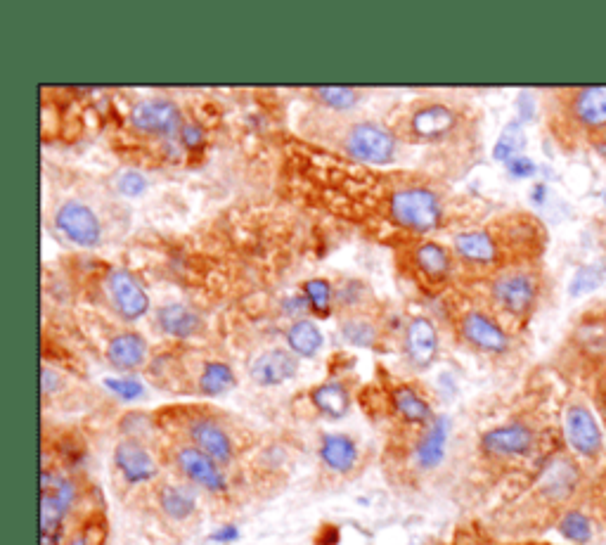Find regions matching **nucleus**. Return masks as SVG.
<instances>
[{"label": "nucleus", "instance_id": "obj_1", "mask_svg": "<svg viewBox=\"0 0 606 545\" xmlns=\"http://www.w3.org/2000/svg\"><path fill=\"white\" fill-rule=\"evenodd\" d=\"M441 195L427 183L403 181L393 192L389 204L391 228L405 235H427L443 221Z\"/></svg>", "mask_w": 606, "mask_h": 545}, {"label": "nucleus", "instance_id": "obj_2", "mask_svg": "<svg viewBox=\"0 0 606 545\" xmlns=\"http://www.w3.org/2000/svg\"><path fill=\"white\" fill-rule=\"evenodd\" d=\"M339 150L356 162L386 166L398 155V138L391 128L375 121H353L341 128Z\"/></svg>", "mask_w": 606, "mask_h": 545}, {"label": "nucleus", "instance_id": "obj_3", "mask_svg": "<svg viewBox=\"0 0 606 545\" xmlns=\"http://www.w3.org/2000/svg\"><path fill=\"white\" fill-rule=\"evenodd\" d=\"M491 297L507 316L526 318L538 301V282L524 268H502L491 280Z\"/></svg>", "mask_w": 606, "mask_h": 545}, {"label": "nucleus", "instance_id": "obj_4", "mask_svg": "<svg viewBox=\"0 0 606 545\" xmlns=\"http://www.w3.org/2000/svg\"><path fill=\"white\" fill-rule=\"evenodd\" d=\"M183 432H185V444H192L199 451L214 458L218 465H230L235 460V441L228 429L211 415L204 413H192L188 418H183Z\"/></svg>", "mask_w": 606, "mask_h": 545}, {"label": "nucleus", "instance_id": "obj_5", "mask_svg": "<svg viewBox=\"0 0 606 545\" xmlns=\"http://www.w3.org/2000/svg\"><path fill=\"white\" fill-rule=\"evenodd\" d=\"M460 126V114L443 102H419L405 119V133L415 143H431L453 136Z\"/></svg>", "mask_w": 606, "mask_h": 545}, {"label": "nucleus", "instance_id": "obj_6", "mask_svg": "<svg viewBox=\"0 0 606 545\" xmlns=\"http://www.w3.org/2000/svg\"><path fill=\"white\" fill-rule=\"evenodd\" d=\"M105 290L112 309L121 318L128 320V323L140 320L150 311V297H147L143 282L135 278L131 271H126V268H109Z\"/></svg>", "mask_w": 606, "mask_h": 545}, {"label": "nucleus", "instance_id": "obj_7", "mask_svg": "<svg viewBox=\"0 0 606 545\" xmlns=\"http://www.w3.org/2000/svg\"><path fill=\"white\" fill-rule=\"evenodd\" d=\"M173 465L183 474L185 482H190L192 486L216 493V496L228 491V479H225L223 467L192 444H178L173 448Z\"/></svg>", "mask_w": 606, "mask_h": 545}, {"label": "nucleus", "instance_id": "obj_8", "mask_svg": "<svg viewBox=\"0 0 606 545\" xmlns=\"http://www.w3.org/2000/svg\"><path fill=\"white\" fill-rule=\"evenodd\" d=\"M131 126L145 136L173 138L183 131V114L173 100H143L131 109Z\"/></svg>", "mask_w": 606, "mask_h": 545}, {"label": "nucleus", "instance_id": "obj_9", "mask_svg": "<svg viewBox=\"0 0 606 545\" xmlns=\"http://www.w3.org/2000/svg\"><path fill=\"white\" fill-rule=\"evenodd\" d=\"M55 226L72 245L95 247L102 240V223L98 214L79 200L62 202L55 211Z\"/></svg>", "mask_w": 606, "mask_h": 545}, {"label": "nucleus", "instance_id": "obj_10", "mask_svg": "<svg viewBox=\"0 0 606 545\" xmlns=\"http://www.w3.org/2000/svg\"><path fill=\"white\" fill-rule=\"evenodd\" d=\"M457 330L464 342L483 354H505L509 349V337L493 316L481 309H467L457 318Z\"/></svg>", "mask_w": 606, "mask_h": 545}, {"label": "nucleus", "instance_id": "obj_11", "mask_svg": "<svg viewBox=\"0 0 606 545\" xmlns=\"http://www.w3.org/2000/svg\"><path fill=\"white\" fill-rule=\"evenodd\" d=\"M453 249L457 259L469 268H495L500 266L502 254H505L493 228L467 230V233L455 235Z\"/></svg>", "mask_w": 606, "mask_h": 545}, {"label": "nucleus", "instance_id": "obj_12", "mask_svg": "<svg viewBox=\"0 0 606 545\" xmlns=\"http://www.w3.org/2000/svg\"><path fill=\"white\" fill-rule=\"evenodd\" d=\"M403 356L412 370H427L438 356V332L427 316L408 320L403 332Z\"/></svg>", "mask_w": 606, "mask_h": 545}, {"label": "nucleus", "instance_id": "obj_13", "mask_svg": "<svg viewBox=\"0 0 606 545\" xmlns=\"http://www.w3.org/2000/svg\"><path fill=\"white\" fill-rule=\"evenodd\" d=\"M114 465L128 484H147L157 477V463L140 439H121L114 448Z\"/></svg>", "mask_w": 606, "mask_h": 545}, {"label": "nucleus", "instance_id": "obj_14", "mask_svg": "<svg viewBox=\"0 0 606 545\" xmlns=\"http://www.w3.org/2000/svg\"><path fill=\"white\" fill-rule=\"evenodd\" d=\"M569 119L583 131H604L606 128V86H588L569 91Z\"/></svg>", "mask_w": 606, "mask_h": 545}, {"label": "nucleus", "instance_id": "obj_15", "mask_svg": "<svg viewBox=\"0 0 606 545\" xmlns=\"http://www.w3.org/2000/svg\"><path fill=\"white\" fill-rule=\"evenodd\" d=\"M410 268L422 282L441 287L453 275V254L438 242H417L410 252Z\"/></svg>", "mask_w": 606, "mask_h": 545}, {"label": "nucleus", "instance_id": "obj_16", "mask_svg": "<svg viewBox=\"0 0 606 545\" xmlns=\"http://www.w3.org/2000/svg\"><path fill=\"white\" fill-rule=\"evenodd\" d=\"M564 432L573 451L585 458H595L602 448V432H599L595 415L585 406H571L566 410Z\"/></svg>", "mask_w": 606, "mask_h": 545}, {"label": "nucleus", "instance_id": "obj_17", "mask_svg": "<svg viewBox=\"0 0 606 545\" xmlns=\"http://www.w3.org/2000/svg\"><path fill=\"white\" fill-rule=\"evenodd\" d=\"M481 448L491 458H519L533 448V432L521 422L495 427L483 434Z\"/></svg>", "mask_w": 606, "mask_h": 545}, {"label": "nucleus", "instance_id": "obj_18", "mask_svg": "<svg viewBox=\"0 0 606 545\" xmlns=\"http://www.w3.org/2000/svg\"><path fill=\"white\" fill-rule=\"evenodd\" d=\"M299 373V358L292 351L285 349H270L266 354H261L251 363V380L259 387H277V384L289 382L292 377Z\"/></svg>", "mask_w": 606, "mask_h": 545}, {"label": "nucleus", "instance_id": "obj_19", "mask_svg": "<svg viewBox=\"0 0 606 545\" xmlns=\"http://www.w3.org/2000/svg\"><path fill=\"white\" fill-rule=\"evenodd\" d=\"M147 339L140 335V332L126 330L119 332V335L112 337V342L107 344V361L109 365H114L116 370H138L143 368L147 361Z\"/></svg>", "mask_w": 606, "mask_h": 545}, {"label": "nucleus", "instance_id": "obj_20", "mask_svg": "<svg viewBox=\"0 0 606 545\" xmlns=\"http://www.w3.org/2000/svg\"><path fill=\"white\" fill-rule=\"evenodd\" d=\"M358 446L346 434H325L320 439V460L334 474H351L358 467Z\"/></svg>", "mask_w": 606, "mask_h": 545}, {"label": "nucleus", "instance_id": "obj_21", "mask_svg": "<svg viewBox=\"0 0 606 545\" xmlns=\"http://www.w3.org/2000/svg\"><path fill=\"white\" fill-rule=\"evenodd\" d=\"M450 422L443 415L431 420L429 427H424L422 439L415 446V463L419 470H434L446 458V444H448Z\"/></svg>", "mask_w": 606, "mask_h": 545}, {"label": "nucleus", "instance_id": "obj_22", "mask_svg": "<svg viewBox=\"0 0 606 545\" xmlns=\"http://www.w3.org/2000/svg\"><path fill=\"white\" fill-rule=\"evenodd\" d=\"M391 403L398 418L408 422V425L429 427L431 420H434V410H431L429 401L412 384H398L391 391Z\"/></svg>", "mask_w": 606, "mask_h": 545}, {"label": "nucleus", "instance_id": "obj_23", "mask_svg": "<svg viewBox=\"0 0 606 545\" xmlns=\"http://www.w3.org/2000/svg\"><path fill=\"white\" fill-rule=\"evenodd\" d=\"M157 325L164 335L176 339H190L202 332L204 320L195 309L185 304H169L161 306L157 311Z\"/></svg>", "mask_w": 606, "mask_h": 545}, {"label": "nucleus", "instance_id": "obj_24", "mask_svg": "<svg viewBox=\"0 0 606 545\" xmlns=\"http://www.w3.org/2000/svg\"><path fill=\"white\" fill-rule=\"evenodd\" d=\"M157 503L161 512L173 522H185L195 515L197 498L188 486L180 484H161L157 489Z\"/></svg>", "mask_w": 606, "mask_h": 545}, {"label": "nucleus", "instance_id": "obj_25", "mask_svg": "<svg viewBox=\"0 0 606 545\" xmlns=\"http://www.w3.org/2000/svg\"><path fill=\"white\" fill-rule=\"evenodd\" d=\"M311 403L325 418L341 420L351 408V394L341 382H325L311 389Z\"/></svg>", "mask_w": 606, "mask_h": 545}, {"label": "nucleus", "instance_id": "obj_26", "mask_svg": "<svg viewBox=\"0 0 606 545\" xmlns=\"http://www.w3.org/2000/svg\"><path fill=\"white\" fill-rule=\"evenodd\" d=\"M287 346L296 358H313L325 344L320 327L313 320H294L287 330Z\"/></svg>", "mask_w": 606, "mask_h": 545}, {"label": "nucleus", "instance_id": "obj_27", "mask_svg": "<svg viewBox=\"0 0 606 545\" xmlns=\"http://www.w3.org/2000/svg\"><path fill=\"white\" fill-rule=\"evenodd\" d=\"M235 370L223 361H206L197 375V391L204 396H221L235 387Z\"/></svg>", "mask_w": 606, "mask_h": 545}, {"label": "nucleus", "instance_id": "obj_28", "mask_svg": "<svg viewBox=\"0 0 606 545\" xmlns=\"http://www.w3.org/2000/svg\"><path fill=\"white\" fill-rule=\"evenodd\" d=\"M576 482H578L576 467H573L571 460H566V458H557L554 463L547 465L543 479H540L543 491L552 498L569 496L573 486H576Z\"/></svg>", "mask_w": 606, "mask_h": 545}, {"label": "nucleus", "instance_id": "obj_29", "mask_svg": "<svg viewBox=\"0 0 606 545\" xmlns=\"http://www.w3.org/2000/svg\"><path fill=\"white\" fill-rule=\"evenodd\" d=\"M339 332L353 346H375L379 339L377 323L372 318L363 316V313H348L339 323Z\"/></svg>", "mask_w": 606, "mask_h": 545}, {"label": "nucleus", "instance_id": "obj_30", "mask_svg": "<svg viewBox=\"0 0 606 545\" xmlns=\"http://www.w3.org/2000/svg\"><path fill=\"white\" fill-rule=\"evenodd\" d=\"M524 147H526V133L524 128H521L519 121H512V124L505 126V131L500 133L498 143H495L493 157L498 159V162L507 164L509 159L524 155Z\"/></svg>", "mask_w": 606, "mask_h": 545}, {"label": "nucleus", "instance_id": "obj_31", "mask_svg": "<svg viewBox=\"0 0 606 545\" xmlns=\"http://www.w3.org/2000/svg\"><path fill=\"white\" fill-rule=\"evenodd\" d=\"M303 297H306V304L311 306L313 313H318V316H330L332 301H334L330 280H322V278L306 280L303 282Z\"/></svg>", "mask_w": 606, "mask_h": 545}, {"label": "nucleus", "instance_id": "obj_32", "mask_svg": "<svg viewBox=\"0 0 606 545\" xmlns=\"http://www.w3.org/2000/svg\"><path fill=\"white\" fill-rule=\"evenodd\" d=\"M318 100L322 105L332 107L334 112H348L360 102V93L356 88H346V86H325L315 91Z\"/></svg>", "mask_w": 606, "mask_h": 545}, {"label": "nucleus", "instance_id": "obj_33", "mask_svg": "<svg viewBox=\"0 0 606 545\" xmlns=\"http://www.w3.org/2000/svg\"><path fill=\"white\" fill-rule=\"evenodd\" d=\"M559 531H562L564 538H569L573 543H588L592 536V527L590 519L580 512H566L559 522Z\"/></svg>", "mask_w": 606, "mask_h": 545}, {"label": "nucleus", "instance_id": "obj_34", "mask_svg": "<svg viewBox=\"0 0 606 545\" xmlns=\"http://www.w3.org/2000/svg\"><path fill=\"white\" fill-rule=\"evenodd\" d=\"M606 271L604 268H597V266H585L580 268V271L573 275L571 280V294L576 297V294H588L595 290V287L602 285Z\"/></svg>", "mask_w": 606, "mask_h": 545}, {"label": "nucleus", "instance_id": "obj_35", "mask_svg": "<svg viewBox=\"0 0 606 545\" xmlns=\"http://www.w3.org/2000/svg\"><path fill=\"white\" fill-rule=\"evenodd\" d=\"M107 384H109V389L114 391V394H119L121 399H126V401L138 399V396L143 394V387H140V384L135 380H109Z\"/></svg>", "mask_w": 606, "mask_h": 545}, {"label": "nucleus", "instance_id": "obj_36", "mask_svg": "<svg viewBox=\"0 0 606 545\" xmlns=\"http://www.w3.org/2000/svg\"><path fill=\"white\" fill-rule=\"evenodd\" d=\"M505 166H507V171L512 173L514 178H528V176H533V173H535V162H533L531 157H526V155H519V157L509 159V162Z\"/></svg>", "mask_w": 606, "mask_h": 545}, {"label": "nucleus", "instance_id": "obj_37", "mask_svg": "<svg viewBox=\"0 0 606 545\" xmlns=\"http://www.w3.org/2000/svg\"><path fill=\"white\" fill-rule=\"evenodd\" d=\"M145 188H147V181L140 176V173H126L119 183V190L124 192V195H140Z\"/></svg>", "mask_w": 606, "mask_h": 545}, {"label": "nucleus", "instance_id": "obj_38", "mask_svg": "<svg viewBox=\"0 0 606 545\" xmlns=\"http://www.w3.org/2000/svg\"><path fill=\"white\" fill-rule=\"evenodd\" d=\"M180 140H183L185 147H190L192 150V147L204 143V136L197 126H183V131H180Z\"/></svg>", "mask_w": 606, "mask_h": 545}, {"label": "nucleus", "instance_id": "obj_39", "mask_svg": "<svg viewBox=\"0 0 606 545\" xmlns=\"http://www.w3.org/2000/svg\"><path fill=\"white\" fill-rule=\"evenodd\" d=\"M64 545H95L93 527H83L79 531H74V534L64 541Z\"/></svg>", "mask_w": 606, "mask_h": 545}, {"label": "nucleus", "instance_id": "obj_40", "mask_svg": "<svg viewBox=\"0 0 606 545\" xmlns=\"http://www.w3.org/2000/svg\"><path fill=\"white\" fill-rule=\"evenodd\" d=\"M60 380H62V377L57 375L55 370L43 368V396H45V399H48V396L53 394V391L60 389Z\"/></svg>", "mask_w": 606, "mask_h": 545}, {"label": "nucleus", "instance_id": "obj_41", "mask_svg": "<svg viewBox=\"0 0 606 545\" xmlns=\"http://www.w3.org/2000/svg\"><path fill=\"white\" fill-rule=\"evenodd\" d=\"M237 536H240V529H237V527H232V524H230V527H223V529H218V531H216V534H214V536H211V538H214V541H216V543H230V541H235V538H237Z\"/></svg>", "mask_w": 606, "mask_h": 545}, {"label": "nucleus", "instance_id": "obj_42", "mask_svg": "<svg viewBox=\"0 0 606 545\" xmlns=\"http://www.w3.org/2000/svg\"><path fill=\"white\" fill-rule=\"evenodd\" d=\"M602 155L606 157V138H604V143H602Z\"/></svg>", "mask_w": 606, "mask_h": 545}, {"label": "nucleus", "instance_id": "obj_43", "mask_svg": "<svg viewBox=\"0 0 606 545\" xmlns=\"http://www.w3.org/2000/svg\"><path fill=\"white\" fill-rule=\"evenodd\" d=\"M604 202H606V192H604Z\"/></svg>", "mask_w": 606, "mask_h": 545}]
</instances>
